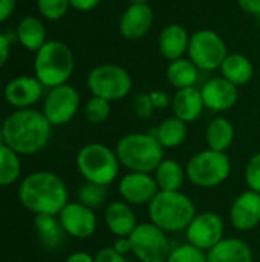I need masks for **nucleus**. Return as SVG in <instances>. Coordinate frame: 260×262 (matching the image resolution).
I'll use <instances>...</instances> for the list:
<instances>
[{
	"label": "nucleus",
	"instance_id": "nucleus-1",
	"mask_svg": "<svg viewBox=\"0 0 260 262\" xmlns=\"http://www.w3.org/2000/svg\"><path fill=\"white\" fill-rule=\"evenodd\" d=\"M2 129L6 146L18 155H34L48 146L52 124L40 111L17 109L8 115Z\"/></svg>",
	"mask_w": 260,
	"mask_h": 262
},
{
	"label": "nucleus",
	"instance_id": "nucleus-2",
	"mask_svg": "<svg viewBox=\"0 0 260 262\" xmlns=\"http://www.w3.org/2000/svg\"><path fill=\"white\" fill-rule=\"evenodd\" d=\"M18 200L25 209L35 215H54L64 209L67 201V187L54 172L40 170L28 175L18 189Z\"/></svg>",
	"mask_w": 260,
	"mask_h": 262
},
{
	"label": "nucleus",
	"instance_id": "nucleus-3",
	"mask_svg": "<svg viewBox=\"0 0 260 262\" xmlns=\"http://www.w3.org/2000/svg\"><path fill=\"white\" fill-rule=\"evenodd\" d=\"M116 157L129 172L152 173L164 160V147L153 134L133 132L118 140Z\"/></svg>",
	"mask_w": 260,
	"mask_h": 262
},
{
	"label": "nucleus",
	"instance_id": "nucleus-4",
	"mask_svg": "<svg viewBox=\"0 0 260 262\" xmlns=\"http://www.w3.org/2000/svg\"><path fill=\"white\" fill-rule=\"evenodd\" d=\"M75 69V57L72 49L58 40L46 41L37 52L34 60V72L44 88H57L66 84Z\"/></svg>",
	"mask_w": 260,
	"mask_h": 262
},
{
	"label": "nucleus",
	"instance_id": "nucleus-5",
	"mask_svg": "<svg viewBox=\"0 0 260 262\" xmlns=\"http://www.w3.org/2000/svg\"><path fill=\"white\" fill-rule=\"evenodd\" d=\"M149 216L150 223H153L166 233L181 232L187 230V227L196 216V207L193 201L181 190H159L149 204Z\"/></svg>",
	"mask_w": 260,
	"mask_h": 262
},
{
	"label": "nucleus",
	"instance_id": "nucleus-6",
	"mask_svg": "<svg viewBox=\"0 0 260 262\" xmlns=\"http://www.w3.org/2000/svg\"><path fill=\"white\" fill-rule=\"evenodd\" d=\"M120 166L116 152L101 143H89L77 155V169L87 183L110 186L120 173Z\"/></svg>",
	"mask_w": 260,
	"mask_h": 262
},
{
	"label": "nucleus",
	"instance_id": "nucleus-7",
	"mask_svg": "<svg viewBox=\"0 0 260 262\" xmlns=\"http://www.w3.org/2000/svg\"><path fill=\"white\" fill-rule=\"evenodd\" d=\"M231 173V161L225 152L205 149L193 155L187 166L185 175L188 181L202 189L218 187L228 180Z\"/></svg>",
	"mask_w": 260,
	"mask_h": 262
},
{
	"label": "nucleus",
	"instance_id": "nucleus-8",
	"mask_svg": "<svg viewBox=\"0 0 260 262\" xmlns=\"http://www.w3.org/2000/svg\"><path fill=\"white\" fill-rule=\"evenodd\" d=\"M86 83L93 97L104 98L110 103L123 100L133 88L130 72L124 66L115 63H103L92 68L87 74Z\"/></svg>",
	"mask_w": 260,
	"mask_h": 262
},
{
	"label": "nucleus",
	"instance_id": "nucleus-9",
	"mask_svg": "<svg viewBox=\"0 0 260 262\" xmlns=\"http://www.w3.org/2000/svg\"><path fill=\"white\" fill-rule=\"evenodd\" d=\"M228 48L222 35L213 29L202 28L190 34L187 57L202 72L218 71L228 55Z\"/></svg>",
	"mask_w": 260,
	"mask_h": 262
},
{
	"label": "nucleus",
	"instance_id": "nucleus-10",
	"mask_svg": "<svg viewBox=\"0 0 260 262\" xmlns=\"http://www.w3.org/2000/svg\"><path fill=\"white\" fill-rule=\"evenodd\" d=\"M132 253L139 262H167L172 252L167 233L153 223L138 224L129 236Z\"/></svg>",
	"mask_w": 260,
	"mask_h": 262
},
{
	"label": "nucleus",
	"instance_id": "nucleus-11",
	"mask_svg": "<svg viewBox=\"0 0 260 262\" xmlns=\"http://www.w3.org/2000/svg\"><path fill=\"white\" fill-rule=\"evenodd\" d=\"M78 107L80 94L74 86L66 83L49 89L44 98L43 114L52 126H63L75 117Z\"/></svg>",
	"mask_w": 260,
	"mask_h": 262
},
{
	"label": "nucleus",
	"instance_id": "nucleus-12",
	"mask_svg": "<svg viewBox=\"0 0 260 262\" xmlns=\"http://www.w3.org/2000/svg\"><path fill=\"white\" fill-rule=\"evenodd\" d=\"M224 221L215 212L196 213L185 230L188 244L208 252L224 239Z\"/></svg>",
	"mask_w": 260,
	"mask_h": 262
},
{
	"label": "nucleus",
	"instance_id": "nucleus-13",
	"mask_svg": "<svg viewBox=\"0 0 260 262\" xmlns=\"http://www.w3.org/2000/svg\"><path fill=\"white\" fill-rule=\"evenodd\" d=\"M118 192L123 201H126L127 204L144 206L152 203V200L158 195L159 187L153 175L143 172H129L120 180Z\"/></svg>",
	"mask_w": 260,
	"mask_h": 262
},
{
	"label": "nucleus",
	"instance_id": "nucleus-14",
	"mask_svg": "<svg viewBox=\"0 0 260 262\" xmlns=\"http://www.w3.org/2000/svg\"><path fill=\"white\" fill-rule=\"evenodd\" d=\"M58 220L64 233L72 238L84 239L92 236L97 230V215L80 201L67 203L58 213Z\"/></svg>",
	"mask_w": 260,
	"mask_h": 262
},
{
	"label": "nucleus",
	"instance_id": "nucleus-15",
	"mask_svg": "<svg viewBox=\"0 0 260 262\" xmlns=\"http://www.w3.org/2000/svg\"><path fill=\"white\" fill-rule=\"evenodd\" d=\"M155 23V12L149 3L130 5L121 12L118 20V31L126 40L144 38Z\"/></svg>",
	"mask_w": 260,
	"mask_h": 262
},
{
	"label": "nucleus",
	"instance_id": "nucleus-16",
	"mask_svg": "<svg viewBox=\"0 0 260 262\" xmlns=\"http://www.w3.org/2000/svg\"><path fill=\"white\" fill-rule=\"evenodd\" d=\"M205 109L211 112H227L233 109L239 100V88L224 77H213L201 86Z\"/></svg>",
	"mask_w": 260,
	"mask_h": 262
},
{
	"label": "nucleus",
	"instance_id": "nucleus-17",
	"mask_svg": "<svg viewBox=\"0 0 260 262\" xmlns=\"http://www.w3.org/2000/svg\"><path fill=\"white\" fill-rule=\"evenodd\" d=\"M230 221L236 230L250 232L260 224V193L242 192L230 207Z\"/></svg>",
	"mask_w": 260,
	"mask_h": 262
},
{
	"label": "nucleus",
	"instance_id": "nucleus-18",
	"mask_svg": "<svg viewBox=\"0 0 260 262\" xmlns=\"http://www.w3.org/2000/svg\"><path fill=\"white\" fill-rule=\"evenodd\" d=\"M43 89L44 86L37 80V77L21 75L6 84L5 98L17 109H29L41 98Z\"/></svg>",
	"mask_w": 260,
	"mask_h": 262
},
{
	"label": "nucleus",
	"instance_id": "nucleus-19",
	"mask_svg": "<svg viewBox=\"0 0 260 262\" xmlns=\"http://www.w3.org/2000/svg\"><path fill=\"white\" fill-rule=\"evenodd\" d=\"M188 41L190 34L185 26H182L181 23H169L162 28L158 37V49L166 60L173 61L187 57Z\"/></svg>",
	"mask_w": 260,
	"mask_h": 262
},
{
	"label": "nucleus",
	"instance_id": "nucleus-20",
	"mask_svg": "<svg viewBox=\"0 0 260 262\" xmlns=\"http://www.w3.org/2000/svg\"><path fill=\"white\" fill-rule=\"evenodd\" d=\"M172 112L176 118L182 120L184 123H193L196 121L204 109V100H202V94H201V88L198 86H192V88H185V89H179L175 92V95L172 97Z\"/></svg>",
	"mask_w": 260,
	"mask_h": 262
},
{
	"label": "nucleus",
	"instance_id": "nucleus-21",
	"mask_svg": "<svg viewBox=\"0 0 260 262\" xmlns=\"http://www.w3.org/2000/svg\"><path fill=\"white\" fill-rule=\"evenodd\" d=\"M104 221L110 233L116 238L130 236L136 229V215L126 201H112L104 212Z\"/></svg>",
	"mask_w": 260,
	"mask_h": 262
},
{
	"label": "nucleus",
	"instance_id": "nucleus-22",
	"mask_svg": "<svg viewBox=\"0 0 260 262\" xmlns=\"http://www.w3.org/2000/svg\"><path fill=\"white\" fill-rule=\"evenodd\" d=\"M251 247L239 238H224L207 252V262H253Z\"/></svg>",
	"mask_w": 260,
	"mask_h": 262
},
{
	"label": "nucleus",
	"instance_id": "nucleus-23",
	"mask_svg": "<svg viewBox=\"0 0 260 262\" xmlns=\"http://www.w3.org/2000/svg\"><path fill=\"white\" fill-rule=\"evenodd\" d=\"M221 77L228 80L230 83L236 84L238 88L248 84L254 77V64L245 54L233 52L228 54L224 63L219 68Z\"/></svg>",
	"mask_w": 260,
	"mask_h": 262
},
{
	"label": "nucleus",
	"instance_id": "nucleus-24",
	"mask_svg": "<svg viewBox=\"0 0 260 262\" xmlns=\"http://www.w3.org/2000/svg\"><path fill=\"white\" fill-rule=\"evenodd\" d=\"M199 72L201 71L196 68V64L188 57H182V58L169 61V64L166 68L167 81L176 91L196 86V83L199 80Z\"/></svg>",
	"mask_w": 260,
	"mask_h": 262
},
{
	"label": "nucleus",
	"instance_id": "nucleus-25",
	"mask_svg": "<svg viewBox=\"0 0 260 262\" xmlns=\"http://www.w3.org/2000/svg\"><path fill=\"white\" fill-rule=\"evenodd\" d=\"M234 141V126L225 117L213 118L205 129L207 147L218 152H225Z\"/></svg>",
	"mask_w": 260,
	"mask_h": 262
},
{
	"label": "nucleus",
	"instance_id": "nucleus-26",
	"mask_svg": "<svg viewBox=\"0 0 260 262\" xmlns=\"http://www.w3.org/2000/svg\"><path fill=\"white\" fill-rule=\"evenodd\" d=\"M187 123L175 115L162 120L153 130H150L164 149H175L181 146L187 140Z\"/></svg>",
	"mask_w": 260,
	"mask_h": 262
},
{
	"label": "nucleus",
	"instance_id": "nucleus-27",
	"mask_svg": "<svg viewBox=\"0 0 260 262\" xmlns=\"http://www.w3.org/2000/svg\"><path fill=\"white\" fill-rule=\"evenodd\" d=\"M17 38L26 51L37 52L46 40V26L37 17H25L17 26Z\"/></svg>",
	"mask_w": 260,
	"mask_h": 262
},
{
	"label": "nucleus",
	"instance_id": "nucleus-28",
	"mask_svg": "<svg viewBox=\"0 0 260 262\" xmlns=\"http://www.w3.org/2000/svg\"><path fill=\"white\" fill-rule=\"evenodd\" d=\"M155 181L162 192H176L182 187L185 180V169L176 160L164 158L153 172Z\"/></svg>",
	"mask_w": 260,
	"mask_h": 262
},
{
	"label": "nucleus",
	"instance_id": "nucleus-29",
	"mask_svg": "<svg viewBox=\"0 0 260 262\" xmlns=\"http://www.w3.org/2000/svg\"><path fill=\"white\" fill-rule=\"evenodd\" d=\"M34 226L41 244L48 249H55L61 244L64 230L60 220L54 215H35Z\"/></svg>",
	"mask_w": 260,
	"mask_h": 262
},
{
	"label": "nucleus",
	"instance_id": "nucleus-30",
	"mask_svg": "<svg viewBox=\"0 0 260 262\" xmlns=\"http://www.w3.org/2000/svg\"><path fill=\"white\" fill-rule=\"evenodd\" d=\"M21 173L20 155L5 143L0 144V186L14 184Z\"/></svg>",
	"mask_w": 260,
	"mask_h": 262
},
{
	"label": "nucleus",
	"instance_id": "nucleus-31",
	"mask_svg": "<svg viewBox=\"0 0 260 262\" xmlns=\"http://www.w3.org/2000/svg\"><path fill=\"white\" fill-rule=\"evenodd\" d=\"M106 200H107V187L106 186H100V184L86 181L78 190V201L81 204L90 207L92 210L103 206Z\"/></svg>",
	"mask_w": 260,
	"mask_h": 262
},
{
	"label": "nucleus",
	"instance_id": "nucleus-32",
	"mask_svg": "<svg viewBox=\"0 0 260 262\" xmlns=\"http://www.w3.org/2000/svg\"><path fill=\"white\" fill-rule=\"evenodd\" d=\"M110 101L92 95L84 106V117L92 124H101L110 117Z\"/></svg>",
	"mask_w": 260,
	"mask_h": 262
},
{
	"label": "nucleus",
	"instance_id": "nucleus-33",
	"mask_svg": "<svg viewBox=\"0 0 260 262\" xmlns=\"http://www.w3.org/2000/svg\"><path fill=\"white\" fill-rule=\"evenodd\" d=\"M167 262H207V253L187 243L172 249Z\"/></svg>",
	"mask_w": 260,
	"mask_h": 262
},
{
	"label": "nucleus",
	"instance_id": "nucleus-34",
	"mask_svg": "<svg viewBox=\"0 0 260 262\" xmlns=\"http://www.w3.org/2000/svg\"><path fill=\"white\" fill-rule=\"evenodd\" d=\"M37 6L40 14L46 18V20H60L63 18L69 8L70 3L69 0H37Z\"/></svg>",
	"mask_w": 260,
	"mask_h": 262
},
{
	"label": "nucleus",
	"instance_id": "nucleus-35",
	"mask_svg": "<svg viewBox=\"0 0 260 262\" xmlns=\"http://www.w3.org/2000/svg\"><path fill=\"white\" fill-rule=\"evenodd\" d=\"M245 183L250 190L260 193V152L253 155L245 167Z\"/></svg>",
	"mask_w": 260,
	"mask_h": 262
},
{
	"label": "nucleus",
	"instance_id": "nucleus-36",
	"mask_svg": "<svg viewBox=\"0 0 260 262\" xmlns=\"http://www.w3.org/2000/svg\"><path fill=\"white\" fill-rule=\"evenodd\" d=\"M132 106H133V112L141 120H149L153 115V112H155V107L152 104V100H150L149 92H139V94H136L133 97V100H132Z\"/></svg>",
	"mask_w": 260,
	"mask_h": 262
},
{
	"label": "nucleus",
	"instance_id": "nucleus-37",
	"mask_svg": "<svg viewBox=\"0 0 260 262\" xmlns=\"http://www.w3.org/2000/svg\"><path fill=\"white\" fill-rule=\"evenodd\" d=\"M95 262H127L126 256L118 253L113 247H103L93 256Z\"/></svg>",
	"mask_w": 260,
	"mask_h": 262
},
{
	"label": "nucleus",
	"instance_id": "nucleus-38",
	"mask_svg": "<svg viewBox=\"0 0 260 262\" xmlns=\"http://www.w3.org/2000/svg\"><path fill=\"white\" fill-rule=\"evenodd\" d=\"M149 95H150V100H152L155 111H159V109L162 111V109H167L172 106V97L166 91L155 89V91H150Z\"/></svg>",
	"mask_w": 260,
	"mask_h": 262
},
{
	"label": "nucleus",
	"instance_id": "nucleus-39",
	"mask_svg": "<svg viewBox=\"0 0 260 262\" xmlns=\"http://www.w3.org/2000/svg\"><path fill=\"white\" fill-rule=\"evenodd\" d=\"M69 3H70V8L77 11L89 12V11H93L101 3V0H69Z\"/></svg>",
	"mask_w": 260,
	"mask_h": 262
},
{
	"label": "nucleus",
	"instance_id": "nucleus-40",
	"mask_svg": "<svg viewBox=\"0 0 260 262\" xmlns=\"http://www.w3.org/2000/svg\"><path fill=\"white\" fill-rule=\"evenodd\" d=\"M238 5L242 12L256 17L260 12V0H238Z\"/></svg>",
	"mask_w": 260,
	"mask_h": 262
},
{
	"label": "nucleus",
	"instance_id": "nucleus-41",
	"mask_svg": "<svg viewBox=\"0 0 260 262\" xmlns=\"http://www.w3.org/2000/svg\"><path fill=\"white\" fill-rule=\"evenodd\" d=\"M15 9V0H0V23L8 20Z\"/></svg>",
	"mask_w": 260,
	"mask_h": 262
},
{
	"label": "nucleus",
	"instance_id": "nucleus-42",
	"mask_svg": "<svg viewBox=\"0 0 260 262\" xmlns=\"http://www.w3.org/2000/svg\"><path fill=\"white\" fill-rule=\"evenodd\" d=\"M118 253L121 255H127V253H132V243H130V238L126 236V238H116L113 246H112Z\"/></svg>",
	"mask_w": 260,
	"mask_h": 262
},
{
	"label": "nucleus",
	"instance_id": "nucleus-43",
	"mask_svg": "<svg viewBox=\"0 0 260 262\" xmlns=\"http://www.w3.org/2000/svg\"><path fill=\"white\" fill-rule=\"evenodd\" d=\"M11 54V46H9V40L5 34L0 32V68L8 61Z\"/></svg>",
	"mask_w": 260,
	"mask_h": 262
},
{
	"label": "nucleus",
	"instance_id": "nucleus-44",
	"mask_svg": "<svg viewBox=\"0 0 260 262\" xmlns=\"http://www.w3.org/2000/svg\"><path fill=\"white\" fill-rule=\"evenodd\" d=\"M64 262H95V259L92 255H89L86 252H75V253L69 255Z\"/></svg>",
	"mask_w": 260,
	"mask_h": 262
},
{
	"label": "nucleus",
	"instance_id": "nucleus-45",
	"mask_svg": "<svg viewBox=\"0 0 260 262\" xmlns=\"http://www.w3.org/2000/svg\"><path fill=\"white\" fill-rule=\"evenodd\" d=\"M130 5H144V3H149V0H129Z\"/></svg>",
	"mask_w": 260,
	"mask_h": 262
},
{
	"label": "nucleus",
	"instance_id": "nucleus-46",
	"mask_svg": "<svg viewBox=\"0 0 260 262\" xmlns=\"http://www.w3.org/2000/svg\"><path fill=\"white\" fill-rule=\"evenodd\" d=\"M5 143V138H3V129H2V126H0V144H3Z\"/></svg>",
	"mask_w": 260,
	"mask_h": 262
},
{
	"label": "nucleus",
	"instance_id": "nucleus-47",
	"mask_svg": "<svg viewBox=\"0 0 260 262\" xmlns=\"http://www.w3.org/2000/svg\"><path fill=\"white\" fill-rule=\"evenodd\" d=\"M256 20L259 21V25H260V12H259V14H257V15H256Z\"/></svg>",
	"mask_w": 260,
	"mask_h": 262
}]
</instances>
